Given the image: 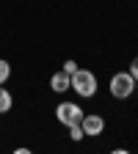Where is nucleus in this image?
I'll return each instance as SVG.
<instances>
[{"instance_id":"obj_1","label":"nucleus","mask_w":138,"mask_h":154,"mask_svg":"<svg viewBox=\"0 0 138 154\" xmlns=\"http://www.w3.org/2000/svg\"><path fill=\"white\" fill-rule=\"evenodd\" d=\"M72 91L77 96H86V99H91V96L97 94V77L88 72V69H77L72 74Z\"/></svg>"},{"instance_id":"obj_2","label":"nucleus","mask_w":138,"mask_h":154,"mask_svg":"<svg viewBox=\"0 0 138 154\" xmlns=\"http://www.w3.org/2000/svg\"><path fill=\"white\" fill-rule=\"evenodd\" d=\"M133 91H135V77L130 72H116L111 77V94L116 99H127V96H133Z\"/></svg>"},{"instance_id":"obj_3","label":"nucleus","mask_w":138,"mask_h":154,"mask_svg":"<svg viewBox=\"0 0 138 154\" xmlns=\"http://www.w3.org/2000/svg\"><path fill=\"white\" fill-rule=\"evenodd\" d=\"M83 110H80V105H75V102H61L55 107V119L61 121L64 127H72V124H80L83 121Z\"/></svg>"},{"instance_id":"obj_4","label":"nucleus","mask_w":138,"mask_h":154,"mask_svg":"<svg viewBox=\"0 0 138 154\" xmlns=\"http://www.w3.org/2000/svg\"><path fill=\"white\" fill-rule=\"evenodd\" d=\"M80 127H83V132L88 138H97V135H102V129H105V119L97 116V113H88V116H83Z\"/></svg>"},{"instance_id":"obj_5","label":"nucleus","mask_w":138,"mask_h":154,"mask_svg":"<svg viewBox=\"0 0 138 154\" xmlns=\"http://www.w3.org/2000/svg\"><path fill=\"white\" fill-rule=\"evenodd\" d=\"M50 88H53L55 94L69 91V88H72V74H66V72H55V74L50 77Z\"/></svg>"},{"instance_id":"obj_6","label":"nucleus","mask_w":138,"mask_h":154,"mask_svg":"<svg viewBox=\"0 0 138 154\" xmlns=\"http://www.w3.org/2000/svg\"><path fill=\"white\" fill-rule=\"evenodd\" d=\"M11 105H14V99H11V94L0 85V113H8L11 110Z\"/></svg>"},{"instance_id":"obj_7","label":"nucleus","mask_w":138,"mask_h":154,"mask_svg":"<svg viewBox=\"0 0 138 154\" xmlns=\"http://www.w3.org/2000/svg\"><path fill=\"white\" fill-rule=\"evenodd\" d=\"M69 138H72V140H83V138H86L83 127H80V124H72V127H69Z\"/></svg>"},{"instance_id":"obj_8","label":"nucleus","mask_w":138,"mask_h":154,"mask_svg":"<svg viewBox=\"0 0 138 154\" xmlns=\"http://www.w3.org/2000/svg\"><path fill=\"white\" fill-rule=\"evenodd\" d=\"M8 74H11V66H8V61H0V85H3V83L8 80Z\"/></svg>"},{"instance_id":"obj_9","label":"nucleus","mask_w":138,"mask_h":154,"mask_svg":"<svg viewBox=\"0 0 138 154\" xmlns=\"http://www.w3.org/2000/svg\"><path fill=\"white\" fill-rule=\"evenodd\" d=\"M64 72H66V74H75V72H77V63H75V61H66V63H64Z\"/></svg>"},{"instance_id":"obj_10","label":"nucleus","mask_w":138,"mask_h":154,"mask_svg":"<svg viewBox=\"0 0 138 154\" xmlns=\"http://www.w3.org/2000/svg\"><path fill=\"white\" fill-rule=\"evenodd\" d=\"M130 74L135 77V83H138V58H133V63H130Z\"/></svg>"}]
</instances>
